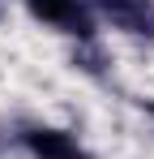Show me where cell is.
<instances>
[{
    "mask_svg": "<svg viewBox=\"0 0 154 159\" xmlns=\"http://www.w3.org/2000/svg\"><path fill=\"white\" fill-rule=\"evenodd\" d=\"M30 17L43 22V26H56L73 39H90L94 34V13L86 9V0H26Z\"/></svg>",
    "mask_w": 154,
    "mask_h": 159,
    "instance_id": "1",
    "label": "cell"
},
{
    "mask_svg": "<svg viewBox=\"0 0 154 159\" xmlns=\"http://www.w3.org/2000/svg\"><path fill=\"white\" fill-rule=\"evenodd\" d=\"M99 13L133 39H154V0H94Z\"/></svg>",
    "mask_w": 154,
    "mask_h": 159,
    "instance_id": "2",
    "label": "cell"
},
{
    "mask_svg": "<svg viewBox=\"0 0 154 159\" xmlns=\"http://www.w3.org/2000/svg\"><path fill=\"white\" fill-rule=\"evenodd\" d=\"M22 142L34 159H69L77 151V138L64 129H51V125H30L22 129Z\"/></svg>",
    "mask_w": 154,
    "mask_h": 159,
    "instance_id": "3",
    "label": "cell"
},
{
    "mask_svg": "<svg viewBox=\"0 0 154 159\" xmlns=\"http://www.w3.org/2000/svg\"><path fill=\"white\" fill-rule=\"evenodd\" d=\"M69 159H94V155H86V151H81V146H77V151H73V155H69Z\"/></svg>",
    "mask_w": 154,
    "mask_h": 159,
    "instance_id": "4",
    "label": "cell"
},
{
    "mask_svg": "<svg viewBox=\"0 0 154 159\" xmlns=\"http://www.w3.org/2000/svg\"><path fill=\"white\" fill-rule=\"evenodd\" d=\"M150 116H154V103H150Z\"/></svg>",
    "mask_w": 154,
    "mask_h": 159,
    "instance_id": "5",
    "label": "cell"
}]
</instances>
